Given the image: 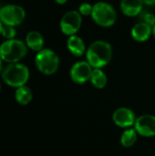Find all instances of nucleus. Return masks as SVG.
I'll return each instance as SVG.
<instances>
[{"mask_svg": "<svg viewBox=\"0 0 155 156\" xmlns=\"http://www.w3.org/2000/svg\"><path fill=\"white\" fill-rule=\"evenodd\" d=\"M67 47L69 52L76 57L82 56L86 51V46L83 39L76 35L69 37L67 41Z\"/></svg>", "mask_w": 155, "mask_h": 156, "instance_id": "ddd939ff", "label": "nucleus"}, {"mask_svg": "<svg viewBox=\"0 0 155 156\" xmlns=\"http://www.w3.org/2000/svg\"><path fill=\"white\" fill-rule=\"evenodd\" d=\"M67 1H68V0H55V2H56L57 4H58V5H64V4L67 3Z\"/></svg>", "mask_w": 155, "mask_h": 156, "instance_id": "4be33fe9", "label": "nucleus"}, {"mask_svg": "<svg viewBox=\"0 0 155 156\" xmlns=\"http://www.w3.org/2000/svg\"><path fill=\"white\" fill-rule=\"evenodd\" d=\"M35 63L41 73L45 75H52L58 69L59 58L52 49L43 48L36 55Z\"/></svg>", "mask_w": 155, "mask_h": 156, "instance_id": "39448f33", "label": "nucleus"}, {"mask_svg": "<svg viewBox=\"0 0 155 156\" xmlns=\"http://www.w3.org/2000/svg\"><path fill=\"white\" fill-rule=\"evenodd\" d=\"M1 35L8 39H14L16 36V30L15 28V27H11V26H6V25H3V28H2V32Z\"/></svg>", "mask_w": 155, "mask_h": 156, "instance_id": "a211bd4d", "label": "nucleus"}, {"mask_svg": "<svg viewBox=\"0 0 155 156\" xmlns=\"http://www.w3.org/2000/svg\"><path fill=\"white\" fill-rule=\"evenodd\" d=\"M145 5H155V0H143Z\"/></svg>", "mask_w": 155, "mask_h": 156, "instance_id": "412c9836", "label": "nucleus"}, {"mask_svg": "<svg viewBox=\"0 0 155 156\" xmlns=\"http://www.w3.org/2000/svg\"><path fill=\"white\" fill-rule=\"evenodd\" d=\"M135 115L133 112L128 108H120L113 113V122L119 127L126 128L135 123Z\"/></svg>", "mask_w": 155, "mask_h": 156, "instance_id": "9d476101", "label": "nucleus"}, {"mask_svg": "<svg viewBox=\"0 0 155 156\" xmlns=\"http://www.w3.org/2000/svg\"><path fill=\"white\" fill-rule=\"evenodd\" d=\"M3 69H4V68H3V60H2V58H0V75L2 74Z\"/></svg>", "mask_w": 155, "mask_h": 156, "instance_id": "5701e85b", "label": "nucleus"}, {"mask_svg": "<svg viewBox=\"0 0 155 156\" xmlns=\"http://www.w3.org/2000/svg\"><path fill=\"white\" fill-rule=\"evenodd\" d=\"M0 90H1V84H0Z\"/></svg>", "mask_w": 155, "mask_h": 156, "instance_id": "bb28decb", "label": "nucleus"}, {"mask_svg": "<svg viewBox=\"0 0 155 156\" xmlns=\"http://www.w3.org/2000/svg\"><path fill=\"white\" fill-rule=\"evenodd\" d=\"M153 36H154L155 37V25L153 27Z\"/></svg>", "mask_w": 155, "mask_h": 156, "instance_id": "393cba45", "label": "nucleus"}, {"mask_svg": "<svg viewBox=\"0 0 155 156\" xmlns=\"http://www.w3.org/2000/svg\"><path fill=\"white\" fill-rule=\"evenodd\" d=\"M32 97H33L32 91L27 86L24 85L19 88H16V90L15 92V98L19 104L21 105L28 104L31 101Z\"/></svg>", "mask_w": 155, "mask_h": 156, "instance_id": "2eb2a0df", "label": "nucleus"}, {"mask_svg": "<svg viewBox=\"0 0 155 156\" xmlns=\"http://www.w3.org/2000/svg\"><path fill=\"white\" fill-rule=\"evenodd\" d=\"M92 70L93 68L88 61H79L71 67L70 78L74 82L82 84L90 80Z\"/></svg>", "mask_w": 155, "mask_h": 156, "instance_id": "6e6552de", "label": "nucleus"}, {"mask_svg": "<svg viewBox=\"0 0 155 156\" xmlns=\"http://www.w3.org/2000/svg\"><path fill=\"white\" fill-rule=\"evenodd\" d=\"M136 140H137V132H136V130H132V129L126 130L122 133V138H121L122 144L124 147L132 146L135 144Z\"/></svg>", "mask_w": 155, "mask_h": 156, "instance_id": "f3484780", "label": "nucleus"}, {"mask_svg": "<svg viewBox=\"0 0 155 156\" xmlns=\"http://www.w3.org/2000/svg\"><path fill=\"white\" fill-rule=\"evenodd\" d=\"M136 132L144 137H152L155 135V116L146 114L136 119L135 123Z\"/></svg>", "mask_w": 155, "mask_h": 156, "instance_id": "1a4fd4ad", "label": "nucleus"}, {"mask_svg": "<svg viewBox=\"0 0 155 156\" xmlns=\"http://www.w3.org/2000/svg\"><path fill=\"white\" fill-rule=\"evenodd\" d=\"M26 18V11L25 9L14 4L5 5L1 8L0 11V21L3 25L16 27L23 23Z\"/></svg>", "mask_w": 155, "mask_h": 156, "instance_id": "423d86ee", "label": "nucleus"}, {"mask_svg": "<svg viewBox=\"0 0 155 156\" xmlns=\"http://www.w3.org/2000/svg\"><path fill=\"white\" fill-rule=\"evenodd\" d=\"M26 45L31 50L39 52L40 50L43 49V46H44L43 36L38 31L33 30L28 32L26 37Z\"/></svg>", "mask_w": 155, "mask_h": 156, "instance_id": "4468645a", "label": "nucleus"}, {"mask_svg": "<svg viewBox=\"0 0 155 156\" xmlns=\"http://www.w3.org/2000/svg\"><path fill=\"white\" fill-rule=\"evenodd\" d=\"M142 19H143L142 22H144V23L148 24L152 27L155 25V16L153 14H152V13H145V14H143Z\"/></svg>", "mask_w": 155, "mask_h": 156, "instance_id": "aec40b11", "label": "nucleus"}, {"mask_svg": "<svg viewBox=\"0 0 155 156\" xmlns=\"http://www.w3.org/2000/svg\"><path fill=\"white\" fill-rule=\"evenodd\" d=\"M1 76L5 83L8 86L19 88L26 85L27 82L29 79V70L26 65L19 62L9 63L4 68Z\"/></svg>", "mask_w": 155, "mask_h": 156, "instance_id": "f03ea898", "label": "nucleus"}, {"mask_svg": "<svg viewBox=\"0 0 155 156\" xmlns=\"http://www.w3.org/2000/svg\"><path fill=\"white\" fill-rule=\"evenodd\" d=\"M143 5V0H122L121 10L127 16H136L142 13Z\"/></svg>", "mask_w": 155, "mask_h": 156, "instance_id": "9b49d317", "label": "nucleus"}, {"mask_svg": "<svg viewBox=\"0 0 155 156\" xmlns=\"http://www.w3.org/2000/svg\"><path fill=\"white\" fill-rule=\"evenodd\" d=\"M91 17L100 27H110L115 24L117 13L111 5L106 2H98L93 5Z\"/></svg>", "mask_w": 155, "mask_h": 156, "instance_id": "20e7f679", "label": "nucleus"}, {"mask_svg": "<svg viewBox=\"0 0 155 156\" xmlns=\"http://www.w3.org/2000/svg\"><path fill=\"white\" fill-rule=\"evenodd\" d=\"M82 24V16L79 11L70 10L64 14L59 26L63 34L66 36H73L79 30Z\"/></svg>", "mask_w": 155, "mask_h": 156, "instance_id": "0eeeda50", "label": "nucleus"}, {"mask_svg": "<svg viewBox=\"0 0 155 156\" xmlns=\"http://www.w3.org/2000/svg\"><path fill=\"white\" fill-rule=\"evenodd\" d=\"M1 8H2V7H1V6H0V11H1Z\"/></svg>", "mask_w": 155, "mask_h": 156, "instance_id": "a878e982", "label": "nucleus"}, {"mask_svg": "<svg viewBox=\"0 0 155 156\" xmlns=\"http://www.w3.org/2000/svg\"><path fill=\"white\" fill-rule=\"evenodd\" d=\"M26 43L19 39H8L0 45V58L8 64L19 62L26 57Z\"/></svg>", "mask_w": 155, "mask_h": 156, "instance_id": "7ed1b4c3", "label": "nucleus"}, {"mask_svg": "<svg viewBox=\"0 0 155 156\" xmlns=\"http://www.w3.org/2000/svg\"><path fill=\"white\" fill-rule=\"evenodd\" d=\"M153 34V27L144 22H139L132 29V37L135 41L144 42Z\"/></svg>", "mask_w": 155, "mask_h": 156, "instance_id": "f8f14e48", "label": "nucleus"}, {"mask_svg": "<svg viewBox=\"0 0 155 156\" xmlns=\"http://www.w3.org/2000/svg\"><path fill=\"white\" fill-rule=\"evenodd\" d=\"M87 61L93 69H101L109 64L112 57V48L110 43L104 40L92 42L86 52Z\"/></svg>", "mask_w": 155, "mask_h": 156, "instance_id": "f257e3e1", "label": "nucleus"}, {"mask_svg": "<svg viewBox=\"0 0 155 156\" xmlns=\"http://www.w3.org/2000/svg\"><path fill=\"white\" fill-rule=\"evenodd\" d=\"M93 5L89 3H83L79 7V12L81 16H91Z\"/></svg>", "mask_w": 155, "mask_h": 156, "instance_id": "6ab92c4d", "label": "nucleus"}, {"mask_svg": "<svg viewBox=\"0 0 155 156\" xmlns=\"http://www.w3.org/2000/svg\"><path fill=\"white\" fill-rule=\"evenodd\" d=\"M2 28H3V23L0 21V35H1V32H2Z\"/></svg>", "mask_w": 155, "mask_h": 156, "instance_id": "b1692460", "label": "nucleus"}, {"mask_svg": "<svg viewBox=\"0 0 155 156\" xmlns=\"http://www.w3.org/2000/svg\"><path fill=\"white\" fill-rule=\"evenodd\" d=\"M90 81L92 85L97 89H102L107 84L106 74L100 69H93L90 77Z\"/></svg>", "mask_w": 155, "mask_h": 156, "instance_id": "dca6fc26", "label": "nucleus"}]
</instances>
